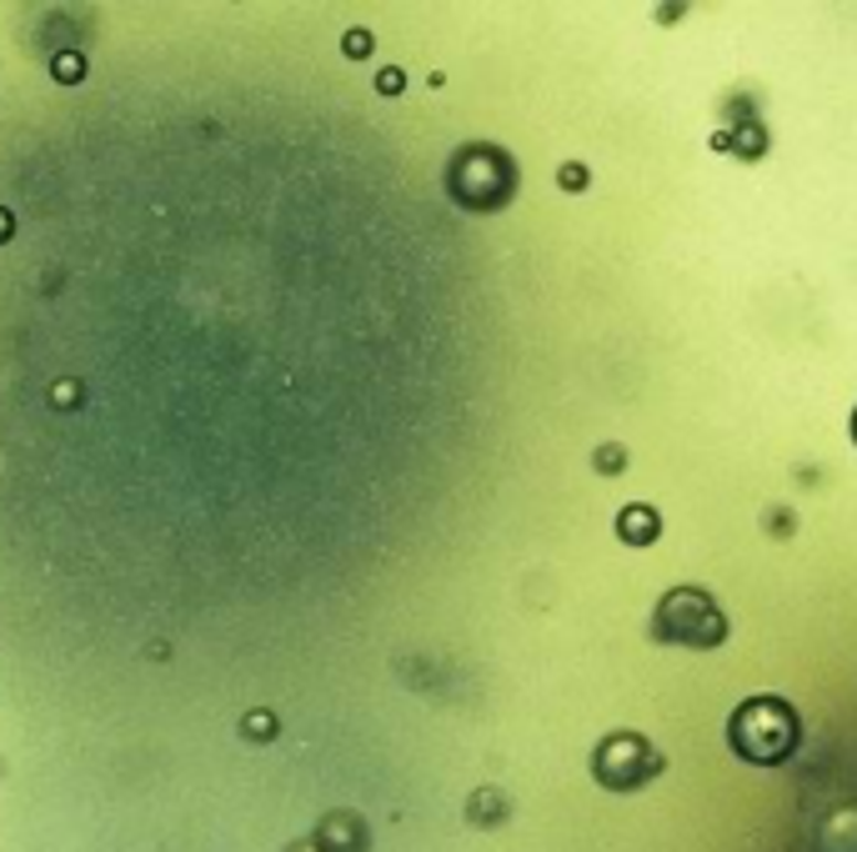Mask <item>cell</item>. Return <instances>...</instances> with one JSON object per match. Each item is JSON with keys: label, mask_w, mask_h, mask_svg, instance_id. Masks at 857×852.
Instances as JSON below:
<instances>
[{"label": "cell", "mask_w": 857, "mask_h": 852, "mask_svg": "<svg viewBox=\"0 0 857 852\" xmlns=\"http://www.w3.org/2000/svg\"><path fill=\"white\" fill-rule=\"evenodd\" d=\"M728 737H732V753L748 757L758 767L772 763H787L797 753V737H803V722H797L793 702L782 697H748L728 722Z\"/></svg>", "instance_id": "obj_1"}, {"label": "cell", "mask_w": 857, "mask_h": 852, "mask_svg": "<svg viewBox=\"0 0 857 852\" xmlns=\"http://www.w3.org/2000/svg\"><path fill=\"white\" fill-rule=\"evenodd\" d=\"M652 637L657 642H677V647H717L728 637V617L717 613V601L702 587H673L657 601Z\"/></svg>", "instance_id": "obj_2"}, {"label": "cell", "mask_w": 857, "mask_h": 852, "mask_svg": "<svg viewBox=\"0 0 857 852\" xmlns=\"http://www.w3.org/2000/svg\"><path fill=\"white\" fill-rule=\"evenodd\" d=\"M663 753L647 743L642 733H612L607 743L597 747L592 757V773H597L602 787H617V792H632V787L652 782V777L663 773Z\"/></svg>", "instance_id": "obj_3"}, {"label": "cell", "mask_w": 857, "mask_h": 852, "mask_svg": "<svg viewBox=\"0 0 857 852\" xmlns=\"http://www.w3.org/2000/svg\"><path fill=\"white\" fill-rule=\"evenodd\" d=\"M617 536H622L627 546H652L657 536H663V516L652 512L647 502L622 507V516H617Z\"/></svg>", "instance_id": "obj_4"}, {"label": "cell", "mask_w": 857, "mask_h": 852, "mask_svg": "<svg viewBox=\"0 0 857 852\" xmlns=\"http://www.w3.org/2000/svg\"><path fill=\"white\" fill-rule=\"evenodd\" d=\"M592 461H597V471H602V477H612V471H622V467H627V451H622L617 441H607V447H597V457H592Z\"/></svg>", "instance_id": "obj_5"}, {"label": "cell", "mask_w": 857, "mask_h": 852, "mask_svg": "<svg viewBox=\"0 0 857 852\" xmlns=\"http://www.w3.org/2000/svg\"><path fill=\"white\" fill-rule=\"evenodd\" d=\"M567 191H586V166H576V161H567L562 166V175H557Z\"/></svg>", "instance_id": "obj_6"}, {"label": "cell", "mask_w": 857, "mask_h": 852, "mask_svg": "<svg viewBox=\"0 0 857 852\" xmlns=\"http://www.w3.org/2000/svg\"><path fill=\"white\" fill-rule=\"evenodd\" d=\"M853 441H857V412H853Z\"/></svg>", "instance_id": "obj_7"}]
</instances>
